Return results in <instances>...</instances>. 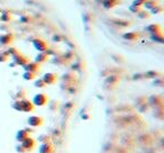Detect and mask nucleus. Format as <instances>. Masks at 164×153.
Here are the masks:
<instances>
[{"label": "nucleus", "mask_w": 164, "mask_h": 153, "mask_svg": "<svg viewBox=\"0 0 164 153\" xmlns=\"http://www.w3.org/2000/svg\"><path fill=\"white\" fill-rule=\"evenodd\" d=\"M12 109L17 111H23V113H32L35 109V106L33 105V103L28 99H20V100H16L12 103L11 105Z\"/></svg>", "instance_id": "1"}, {"label": "nucleus", "mask_w": 164, "mask_h": 153, "mask_svg": "<svg viewBox=\"0 0 164 153\" xmlns=\"http://www.w3.org/2000/svg\"><path fill=\"white\" fill-rule=\"evenodd\" d=\"M32 103L34 106H38V107H43L45 106L47 103H48V96H47L46 93H39L37 95L34 96L33 98Z\"/></svg>", "instance_id": "2"}, {"label": "nucleus", "mask_w": 164, "mask_h": 153, "mask_svg": "<svg viewBox=\"0 0 164 153\" xmlns=\"http://www.w3.org/2000/svg\"><path fill=\"white\" fill-rule=\"evenodd\" d=\"M44 123V119L42 116H38V115H32L27 118V124L30 126V127H39L42 126Z\"/></svg>", "instance_id": "3"}, {"label": "nucleus", "mask_w": 164, "mask_h": 153, "mask_svg": "<svg viewBox=\"0 0 164 153\" xmlns=\"http://www.w3.org/2000/svg\"><path fill=\"white\" fill-rule=\"evenodd\" d=\"M33 45L38 52H47L48 47H50L46 41H44L43 38H35L33 41Z\"/></svg>", "instance_id": "4"}, {"label": "nucleus", "mask_w": 164, "mask_h": 153, "mask_svg": "<svg viewBox=\"0 0 164 153\" xmlns=\"http://www.w3.org/2000/svg\"><path fill=\"white\" fill-rule=\"evenodd\" d=\"M12 61H14V64L16 65H22L24 67L25 64H27L29 62V57H27L26 55H24L23 53H17L16 55L12 56Z\"/></svg>", "instance_id": "5"}, {"label": "nucleus", "mask_w": 164, "mask_h": 153, "mask_svg": "<svg viewBox=\"0 0 164 153\" xmlns=\"http://www.w3.org/2000/svg\"><path fill=\"white\" fill-rule=\"evenodd\" d=\"M22 146L24 148V149L26 150V152H32L33 150L35 149L36 146V141L33 137H30V136H28L27 139H25L24 141H23L22 143Z\"/></svg>", "instance_id": "6"}, {"label": "nucleus", "mask_w": 164, "mask_h": 153, "mask_svg": "<svg viewBox=\"0 0 164 153\" xmlns=\"http://www.w3.org/2000/svg\"><path fill=\"white\" fill-rule=\"evenodd\" d=\"M14 34H11V33L2 34V35H0V45H5V46L11 45L12 42H14Z\"/></svg>", "instance_id": "7"}, {"label": "nucleus", "mask_w": 164, "mask_h": 153, "mask_svg": "<svg viewBox=\"0 0 164 153\" xmlns=\"http://www.w3.org/2000/svg\"><path fill=\"white\" fill-rule=\"evenodd\" d=\"M23 68H24V70H25V71L38 73V72L41 71V64H38L37 62H35V61H34V62H30V61H29L28 63L25 64Z\"/></svg>", "instance_id": "8"}, {"label": "nucleus", "mask_w": 164, "mask_h": 153, "mask_svg": "<svg viewBox=\"0 0 164 153\" xmlns=\"http://www.w3.org/2000/svg\"><path fill=\"white\" fill-rule=\"evenodd\" d=\"M43 81L46 83L47 86L50 85H54V83H56L57 81V75L55 73H52V72H47L45 75H43Z\"/></svg>", "instance_id": "9"}, {"label": "nucleus", "mask_w": 164, "mask_h": 153, "mask_svg": "<svg viewBox=\"0 0 164 153\" xmlns=\"http://www.w3.org/2000/svg\"><path fill=\"white\" fill-rule=\"evenodd\" d=\"M38 152L39 153H54L53 144L51 142L41 144V146H39V149H38Z\"/></svg>", "instance_id": "10"}, {"label": "nucleus", "mask_w": 164, "mask_h": 153, "mask_svg": "<svg viewBox=\"0 0 164 153\" xmlns=\"http://www.w3.org/2000/svg\"><path fill=\"white\" fill-rule=\"evenodd\" d=\"M28 136H30V133L27 132L25 128H23V129H19L17 132V134H16V140H17L19 143H22L23 141L25 139H27Z\"/></svg>", "instance_id": "11"}, {"label": "nucleus", "mask_w": 164, "mask_h": 153, "mask_svg": "<svg viewBox=\"0 0 164 153\" xmlns=\"http://www.w3.org/2000/svg\"><path fill=\"white\" fill-rule=\"evenodd\" d=\"M48 54L47 52H39L35 57V62H37L38 64H42V63H45L48 61Z\"/></svg>", "instance_id": "12"}, {"label": "nucleus", "mask_w": 164, "mask_h": 153, "mask_svg": "<svg viewBox=\"0 0 164 153\" xmlns=\"http://www.w3.org/2000/svg\"><path fill=\"white\" fill-rule=\"evenodd\" d=\"M146 31L147 32H150L152 35H155V34H160V33H162V29H161L160 25H155V24H153V25H150L146 27Z\"/></svg>", "instance_id": "13"}, {"label": "nucleus", "mask_w": 164, "mask_h": 153, "mask_svg": "<svg viewBox=\"0 0 164 153\" xmlns=\"http://www.w3.org/2000/svg\"><path fill=\"white\" fill-rule=\"evenodd\" d=\"M141 37V34L137 32H129L124 34V38L128 39V41H137Z\"/></svg>", "instance_id": "14"}, {"label": "nucleus", "mask_w": 164, "mask_h": 153, "mask_svg": "<svg viewBox=\"0 0 164 153\" xmlns=\"http://www.w3.org/2000/svg\"><path fill=\"white\" fill-rule=\"evenodd\" d=\"M36 77H37V73L28 72V71H25V73L23 75V78H24V80H26V81H33V80L36 79Z\"/></svg>", "instance_id": "15"}, {"label": "nucleus", "mask_w": 164, "mask_h": 153, "mask_svg": "<svg viewBox=\"0 0 164 153\" xmlns=\"http://www.w3.org/2000/svg\"><path fill=\"white\" fill-rule=\"evenodd\" d=\"M118 4V0H105L102 5L106 9H110V8H114L116 5Z\"/></svg>", "instance_id": "16"}, {"label": "nucleus", "mask_w": 164, "mask_h": 153, "mask_svg": "<svg viewBox=\"0 0 164 153\" xmlns=\"http://www.w3.org/2000/svg\"><path fill=\"white\" fill-rule=\"evenodd\" d=\"M157 5H159V1H157V0H147L143 6L146 8V9H150L151 10V9H153L154 7H156Z\"/></svg>", "instance_id": "17"}, {"label": "nucleus", "mask_w": 164, "mask_h": 153, "mask_svg": "<svg viewBox=\"0 0 164 153\" xmlns=\"http://www.w3.org/2000/svg\"><path fill=\"white\" fill-rule=\"evenodd\" d=\"M34 86L36 88H39V89H45L47 87V85L43 81V79H36L35 82H34Z\"/></svg>", "instance_id": "18"}, {"label": "nucleus", "mask_w": 164, "mask_h": 153, "mask_svg": "<svg viewBox=\"0 0 164 153\" xmlns=\"http://www.w3.org/2000/svg\"><path fill=\"white\" fill-rule=\"evenodd\" d=\"M0 19L2 21H10L12 19V16H11V14L9 11H4L2 15L0 16Z\"/></svg>", "instance_id": "19"}, {"label": "nucleus", "mask_w": 164, "mask_h": 153, "mask_svg": "<svg viewBox=\"0 0 164 153\" xmlns=\"http://www.w3.org/2000/svg\"><path fill=\"white\" fill-rule=\"evenodd\" d=\"M6 52L9 54V56H14V55H16L17 53H19V50L16 49L15 46H10L7 51H6Z\"/></svg>", "instance_id": "20"}, {"label": "nucleus", "mask_w": 164, "mask_h": 153, "mask_svg": "<svg viewBox=\"0 0 164 153\" xmlns=\"http://www.w3.org/2000/svg\"><path fill=\"white\" fill-rule=\"evenodd\" d=\"M9 54L7 52H2V53H0V62H7L9 60Z\"/></svg>", "instance_id": "21"}, {"label": "nucleus", "mask_w": 164, "mask_h": 153, "mask_svg": "<svg viewBox=\"0 0 164 153\" xmlns=\"http://www.w3.org/2000/svg\"><path fill=\"white\" fill-rule=\"evenodd\" d=\"M38 142H41L42 144H43V143L51 142V140L47 135H41V136H38Z\"/></svg>", "instance_id": "22"}, {"label": "nucleus", "mask_w": 164, "mask_h": 153, "mask_svg": "<svg viewBox=\"0 0 164 153\" xmlns=\"http://www.w3.org/2000/svg\"><path fill=\"white\" fill-rule=\"evenodd\" d=\"M162 10H163V7H162V6H160V5H157L156 7H154L153 9H151L152 14H159V13H161Z\"/></svg>", "instance_id": "23"}, {"label": "nucleus", "mask_w": 164, "mask_h": 153, "mask_svg": "<svg viewBox=\"0 0 164 153\" xmlns=\"http://www.w3.org/2000/svg\"><path fill=\"white\" fill-rule=\"evenodd\" d=\"M137 14H138L139 18H148L150 17V14L146 13V10H141L139 13H137Z\"/></svg>", "instance_id": "24"}, {"label": "nucleus", "mask_w": 164, "mask_h": 153, "mask_svg": "<svg viewBox=\"0 0 164 153\" xmlns=\"http://www.w3.org/2000/svg\"><path fill=\"white\" fill-rule=\"evenodd\" d=\"M141 9H142V7H141V6H135V5L130 6V11H133V13H139V11H141Z\"/></svg>", "instance_id": "25"}, {"label": "nucleus", "mask_w": 164, "mask_h": 153, "mask_svg": "<svg viewBox=\"0 0 164 153\" xmlns=\"http://www.w3.org/2000/svg\"><path fill=\"white\" fill-rule=\"evenodd\" d=\"M146 1H147V0H135V1H134V4H133V5H135V6H141V7H142L143 5L145 4Z\"/></svg>", "instance_id": "26"}, {"label": "nucleus", "mask_w": 164, "mask_h": 153, "mask_svg": "<svg viewBox=\"0 0 164 153\" xmlns=\"http://www.w3.org/2000/svg\"><path fill=\"white\" fill-rule=\"evenodd\" d=\"M16 150H17V152H18V153H25V152H26V150L24 149V148H23L22 144H19V145L16 146Z\"/></svg>", "instance_id": "27"}]
</instances>
